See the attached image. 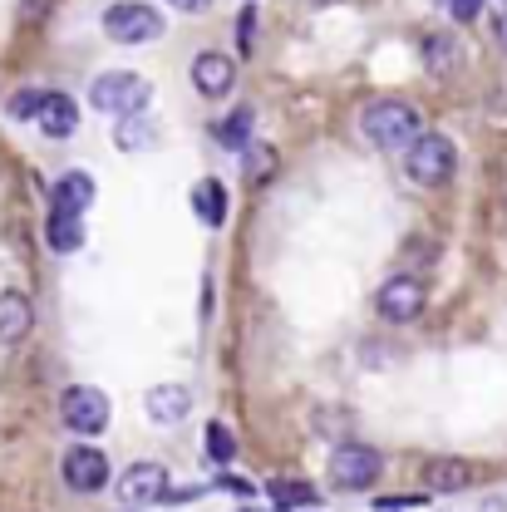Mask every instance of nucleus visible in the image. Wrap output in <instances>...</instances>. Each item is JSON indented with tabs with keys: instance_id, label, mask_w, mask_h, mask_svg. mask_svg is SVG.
<instances>
[{
	"instance_id": "f257e3e1",
	"label": "nucleus",
	"mask_w": 507,
	"mask_h": 512,
	"mask_svg": "<svg viewBox=\"0 0 507 512\" xmlns=\"http://www.w3.org/2000/svg\"><path fill=\"white\" fill-rule=\"evenodd\" d=\"M360 128L384 153H409L414 138H419V109L414 104H399V99H380V104H370L360 114Z\"/></svg>"
},
{
	"instance_id": "f03ea898",
	"label": "nucleus",
	"mask_w": 507,
	"mask_h": 512,
	"mask_svg": "<svg viewBox=\"0 0 507 512\" xmlns=\"http://www.w3.org/2000/svg\"><path fill=\"white\" fill-rule=\"evenodd\" d=\"M148 79L143 74H133V69H114V74H99L94 79V89H89V104L99 109V114H114V119H124V114H138L143 104H148Z\"/></svg>"
},
{
	"instance_id": "7ed1b4c3",
	"label": "nucleus",
	"mask_w": 507,
	"mask_h": 512,
	"mask_svg": "<svg viewBox=\"0 0 507 512\" xmlns=\"http://www.w3.org/2000/svg\"><path fill=\"white\" fill-rule=\"evenodd\" d=\"M453 163H458V153H453V143L444 133H419L414 148L404 153V168H409V178L419 188H444L453 178Z\"/></svg>"
},
{
	"instance_id": "20e7f679",
	"label": "nucleus",
	"mask_w": 507,
	"mask_h": 512,
	"mask_svg": "<svg viewBox=\"0 0 507 512\" xmlns=\"http://www.w3.org/2000/svg\"><path fill=\"white\" fill-rule=\"evenodd\" d=\"M104 35L119 40V45H148V40L163 35V15H158L153 5H138V0L109 5V10H104Z\"/></svg>"
},
{
	"instance_id": "39448f33",
	"label": "nucleus",
	"mask_w": 507,
	"mask_h": 512,
	"mask_svg": "<svg viewBox=\"0 0 507 512\" xmlns=\"http://www.w3.org/2000/svg\"><path fill=\"white\" fill-rule=\"evenodd\" d=\"M60 414H64V429H74L84 439H94V434L109 429V399H104V389H89V384L64 389Z\"/></svg>"
},
{
	"instance_id": "423d86ee",
	"label": "nucleus",
	"mask_w": 507,
	"mask_h": 512,
	"mask_svg": "<svg viewBox=\"0 0 507 512\" xmlns=\"http://www.w3.org/2000/svg\"><path fill=\"white\" fill-rule=\"evenodd\" d=\"M380 468H384V458L365 444H340L330 453V478H335L340 488H355V493L370 488V483L380 478Z\"/></svg>"
},
{
	"instance_id": "0eeeda50",
	"label": "nucleus",
	"mask_w": 507,
	"mask_h": 512,
	"mask_svg": "<svg viewBox=\"0 0 507 512\" xmlns=\"http://www.w3.org/2000/svg\"><path fill=\"white\" fill-rule=\"evenodd\" d=\"M424 301H429V291H424V281L419 276H394V281H384L380 286V316L389 325H409V320L424 316Z\"/></svg>"
},
{
	"instance_id": "6e6552de",
	"label": "nucleus",
	"mask_w": 507,
	"mask_h": 512,
	"mask_svg": "<svg viewBox=\"0 0 507 512\" xmlns=\"http://www.w3.org/2000/svg\"><path fill=\"white\" fill-rule=\"evenodd\" d=\"M173 483H168V468L158 463H133L124 478H119V498L128 508H153V503H168Z\"/></svg>"
},
{
	"instance_id": "1a4fd4ad",
	"label": "nucleus",
	"mask_w": 507,
	"mask_h": 512,
	"mask_svg": "<svg viewBox=\"0 0 507 512\" xmlns=\"http://www.w3.org/2000/svg\"><path fill=\"white\" fill-rule=\"evenodd\" d=\"M64 483H69L74 493H99V488L109 483V458L89 444L69 448V453H64Z\"/></svg>"
},
{
	"instance_id": "9d476101",
	"label": "nucleus",
	"mask_w": 507,
	"mask_h": 512,
	"mask_svg": "<svg viewBox=\"0 0 507 512\" xmlns=\"http://www.w3.org/2000/svg\"><path fill=\"white\" fill-rule=\"evenodd\" d=\"M192 84H197V94L222 99V94H232V84H237V64L227 60V55H217V50H202V55L192 60Z\"/></svg>"
},
{
	"instance_id": "9b49d317",
	"label": "nucleus",
	"mask_w": 507,
	"mask_h": 512,
	"mask_svg": "<svg viewBox=\"0 0 507 512\" xmlns=\"http://www.w3.org/2000/svg\"><path fill=\"white\" fill-rule=\"evenodd\" d=\"M94 202V178L89 173H64L60 183L50 188V212H69V217H84Z\"/></svg>"
},
{
	"instance_id": "f8f14e48",
	"label": "nucleus",
	"mask_w": 507,
	"mask_h": 512,
	"mask_svg": "<svg viewBox=\"0 0 507 512\" xmlns=\"http://www.w3.org/2000/svg\"><path fill=\"white\" fill-rule=\"evenodd\" d=\"M30 325H35L30 301H25L20 291H0V345L25 340V335H30Z\"/></svg>"
},
{
	"instance_id": "ddd939ff",
	"label": "nucleus",
	"mask_w": 507,
	"mask_h": 512,
	"mask_svg": "<svg viewBox=\"0 0 507 512\" xmlns=\"http://www.w3.org/2000/svg\"><path fill=\"white\" fill-rule=\"evenodd\" d=\"M188 409H192V394L183 384H158V389H148V419L178 424V419H188Z\"/></svg>"
},
{
	"instance_id": "4468645a",
	"label": "nucleus",
	"mask_w": 507,
	"mask_h": 512,
	"mask_svg": "<svg viewBox=\"0 0 507 512\" xmlns=\"http://www.w3.org/2000/svg\"><path fill=\"white\" fill-rule=\"evenodd\" d=\"M40 128H45L50 138H69V133L79 128V109H74V99H69V94H50V99H45V109H40Z\"/></svg>"
},
{
	"instance_id": "2eb2a0df",
	"label": "nucleus",
	"mask_w": 507,
	"mask_h": 512,
	"mask_svg": "<svg viewBox=\"0 0 507 512\" xmlns=\"http://www.w3.org/2000/svg\"><path fill=\"white\" fill-rule=\"evenodd\" d=\"M424 483H429L434 493H458V488L473 483V468L458 463V458H434V463L424 468Z\"/></svg>"
},
{
	"instance_id": "dca6fc26",
	"label": "nucleus",
	"mask_w": 507,
	"mask_h": 512,
	"mask_svg": "<svg viewBox=\"0 0 507 512\" xmlns=\"http://www.w3.org/2000/svg\"><path fill=\"white\" fill-rule=\"evenodd\" d=\"M192 207H197V217L207 222V227H222L227 222V192L217 178H207V183H197L192 188Z\"/></svg>"
},
{
	"instance_id": "f3484780",
	"label": "nucleus",
	"mask_w": 507,
	"mask_h": 512,
	"mask_svg": "<svg viewBox=\"0 0 507 512\" xmlns=\"http://www.w3.org/2000/svg\"><path fill=\"white\" fill-rule=\"evenodd\" d=\"M266 493H271V503H276L281 512L286 508H311V503H316V488L301 483V478H271Z\"/></svg>"
},
{
	"instance_id": "a211bd4d",
	"label": "nucleus",
	"mask_w": 507,
	"mask_h": 512,
	"mask_svg": "<svg viewBox=\"0 0 507 512\" xmlns=\"http://www.w3.org/2000/svg\"><path fill=\"white\" fill-rule=\"evenodd\" d=\"M45 242H50V252H74V247L84 242L79 217H69V212H50V222H45Z\"/></svg>"
},
{
	"instance_id": "6ab92c4d",
	"label": "nucleus",
	"mask_w": 507,
	"mask_h": 512,
	"mask_svg": "<svg viewBox=\"0 0 507 512\" xmlns=\"http://www.w3.org/2000/svg\"><path fill=\"white\" fill-rule=\"evenodd\" d=\"M458 45H453V35H429L424 40V64H429V74H453L458 69Z\"/></svg>"
},
{
	"instance_id": "aec40b11",
	"label": "nucleus",
	"mask_w": 507,
	"mask_h": 512,
	"mask_svg": "<svg viewBox=\"0 0 507 512\" xmlns=\"http://www.w3.org/2000/svg\"><path fill=\"white\" fill-rule=\"evenodd\" d=\"M114 143L128 148V153H138V148H148V143H153V124H148L143 114H124V119L114 124Z\"/></svg>"
},
{
	"instance_id": "412c9836",
	"label": "nucleus",
	"mask_w": 507,
	"mask_h": 512,
	"mask_svg": "<svg viewBox=\"0 0 507 512\" xmlns=\"http://www.w3.org/2000/svg\"><path fill=\"white\" fill-rule=\"evenodd\" d=\"M252 128H256V114H252V109H232V114L217 124V138H222V143H232V148H247Z\"/></svg>"
},
{
	"instance_id": "4be33fe9",
	"label": "nucleus",
	"mask_w": 507,
	"mask_h": 512,
	"mask_svg": "<svg viewBox=\"0 0 507 512\" xmlns=\"http://www.w3.org/2000/svg\"><path fill=\"white\" fill-rule=\"evenodd\" d=\"M45 99H50V94H40V89H20V94L5 104V114H10V119H40Z\"/></svg>"
},
{
	"instance_id": "5701e85b",
	"label": "nucleus",
	"mask_w": 507,
	"mask_h": 512,
	"mask_svg": "<svg viewBox=\"0 0 507 512\" xmlns=\"http://www.w3.org/2000/svg\"><path fill=\"white\" fill-rule=\"evenodd\" d=\"M207 453H212V463H232V434H227V424H207Z\"/></svg>"
},
{
	"instance_id": "b1692460",
	"label": "nucleus",
	"mask_w": 507,
	"mask_h": 512,
	"mask_svg": "<svg viewBox=\"0 0 507 512\" xmlns=\"http://www.w3.org/2000/svg\"><path fill=\"white\" fill-rule=\"evenodd\" d=\"M271 168H276V153H271L266 143H256V148H247V158H242V173H247V178H266Z\"/></svg>"
},
{
	"instance_id": "393cba45",
	"label": "nucleus",
	"mask_w": 507,
	"mask_h": 512,
	"mask_svg": "<svg viewBox=\"0 0 507 512\" xmlns=\"http://www.w3.org/2000/svg\"><path fill=\"white\" fill-rule=\"evenodd\" d=\"M256 10L252 5H247V10H242V15H237V45H242V55H252V45H256Z\"/></svg>"
},
{
	"instance_id": "a878e982",
	"label": "nucleus",
	"mask_w": 507,
	"mask_h": 512,
	"mask_svg": "<svg viewBox=\"0 0 507 512\" xmlns=\"http://www.w3.org/2000/svg\"><path fill=\"white\" fill-rule=\"evenodd\" d=\"M448 5H453V15H458V20H473V15L483 10V0H448Z\"/></svg>"
},
{
	"instance_id": "bb28decb",
	"label": "nucleus",
	"mask_w": 507,
	"mask_h": 512,
	"mask_svg": "<svg viewBox=\"0 0 507 512\" xmlns=\"http://www.w3.org/2000/svg\"><path fill=\"white\" fill-rule=\"evenodd\" d=\"M173 10H183V15H202V10H212V0H168Z\"/></svg>"
},
{
	"instance_id": "cd10ccee",
	"label": "nucleus",
	"mask_w": 507,
	"mask_h": 512,
	"mask_svg": "<svg viewBox=\"0 0 507 512\" xmlns=\"http://www.w3.org/2000/svg\"><path fill=\"white\" fill-rule=\"evenodd\" d=\"M414 503H419V498H404V503H399V498H384L375 512H399V508H414Z\"/></svg>"
},
{
	"instance_id": "c85d7f7f",
	"label": "nucleus",
	"mask_w": 507,
	"mask_h": 512,
	"mask_svg": "<svg viewBox=\"0 0 507 512\" xmlns=\"http://www.w3.org/2000/svg\"><path fill=\"white\" fill-rule=\"evenodd\" d=\"M498 45L507 50V15H498Z\"/></svg>"
},
{
	"instance_id": "c756f323",
	"label": "nucleus",
	"mask_w": 507,
	"mask_h": 512,
	"mask_svg": "<svg viewBox=\"0 0 507 512\" xmlns=\"http://www.w3.org/2000/svg\"><path fill=\"white\" fill-rule=\"evenodd\" d=\"M242 512H256V508H242Z\"/></svg>"
}]
</instances>
